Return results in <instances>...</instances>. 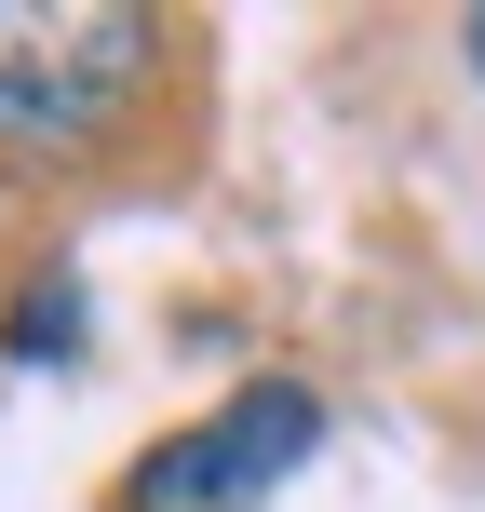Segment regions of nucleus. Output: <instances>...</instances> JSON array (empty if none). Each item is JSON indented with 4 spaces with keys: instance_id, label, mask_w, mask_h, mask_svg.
<instances>
[{
    "instance_id": "3",
    "label": "nucleus",
    "mask_w": 485,
    "mask_h": 512,
    "mask_svg": "<svg viewBox=\"0 0 485 512\" xmlns=\"http://www.w3.org/2000/svg\"><path fill=\"white\" fill-rule=\"evenodd\" d=\"M0 351H14V364H81V283H68V270H27Z\"/></svg>"
},
{
    "instance_id": "1",
    "label": "nucleus",
    "mask_w": 485,
    "mask_h": 512,
    "mask_svg": "<svg viewBox=\"0 0 485 512\" xmlns=\"http://www.w3.org/2000/svg\"><path fill=\"white\" fill-rule=\"evenodd\" d=\"M176 27L135 0H0V176H95L135 149L149 95L176 68Z\"/></svg>"
},
{
    "instance_id": "4",
    "label": "nucleus",
    "mask_w": 485,
    "mask_h": 512,
    "mask_svg": "<svg viewBox=\"0 0 485 512\" xmlns=\"http://www.w3.org/2000/svg\"><path fill=\"white\" fill-rule=\"evenodd\" d=\"M459 54H472V81H485V14H459Z\"/></svg>"
},
{
    "instance_id": "2",
    "label": "nucleus",
    "mask_w": 485,
    "mask_h": 512,
    "mask_svg": "<svg viewBox=\"0 0 485 512\" xmlns=\"http://www.w3.org/2000/svg\"><path fill=\"white\" fill-rule=\"evenodd\" d=\"M310 459H324V391L310 378H243L230 405L176 418V432L108 486V512H270Z\"/></svg>"
}]
</instances>
